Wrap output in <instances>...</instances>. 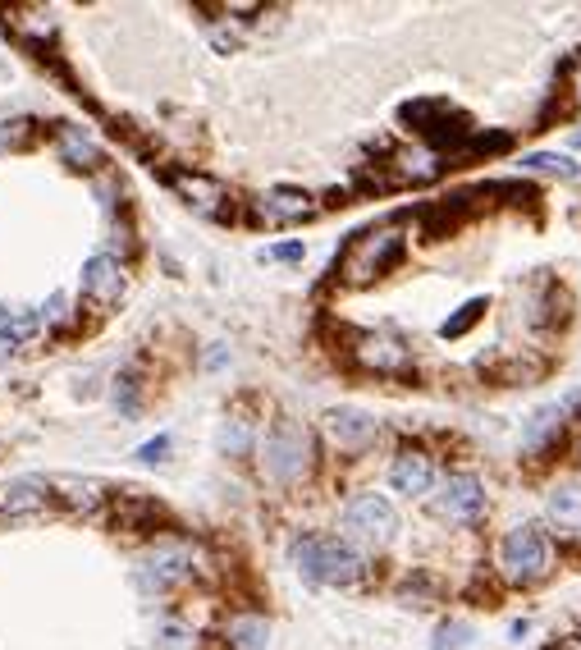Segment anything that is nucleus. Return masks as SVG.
Wrapping results in <instances>:
<instances>
[{
	"instance_id": "8",
	"label": "nucleus",
	"mask_w": 581,
	"mask_h": 650,
	"mask_svg": "<svg viewBox=\"0 0 581 650\" xmlns=\"http://www.w3.org/2000/svg\"><path fill=\"white\" fill-rule=\"evenodd\" d=\"M83 293L92 298V303L110 307L119 293H124V266H119L115 257H106V252L87 257V266H83Z\"/></svg>"
},
{
	"instance_id": "1",
	"label": "nucleus",
	"mask_w": 581,
	"mask_h": 650,
	"mask_svg": "<svg viewBox=\"0 0 581 650\" xmlns=\"http://www.w3.org/2000/svg\"><path fill=\"white\" fill-rule=\"evenodd\" d=\"M293 559H298L307 582H321V586H348V582H357L366 568L362 554L348 541H339V536H302V541L293 545Z\"/></svg>"
},
{
	"instance_id": "14",
	"label": "nucleus",
	"mask_w": 581,
	"mask_h": 650,
	"mask_svg": "<svg viewBox=\"0 0 581 650\" xmlns=\"http://www.w3.org/2000/svg\"><path fill=\"white\" fill-rule=\"evenodd\" d=\"M549 518L559 522V527L577 531L581 527V486H559L549 495Z\"/></svg>"
},
{
	"instance_id": "20",
	"label": "nucleus",
	"mask_w": 581,
	"mask_h": 650,
	"mask_svg": "<svg viewBox=\"0 0 581 650\" xmlns=\"http://www.w3.org/2000/svg\"><path fill=\"white\" fill-rule=\"evenodd\" d=\"M165 449H170V440H151V445H142V449H138V458H147V463H156V458H161Z\"/></svg>"
},
{
	"instance_id": "3",
	"label": "nucleus",
	"mask_w": 581,
	"mask_h": 650,
	"mask_svg": "<svg viewBox=\"0 0 581 650\" xmlns=\"http://www.w3.org/2000/svg\"><path fill=\"white\" fill-rule=\"evenodd\" d=\"M261 467L275 481H298L312 467V435L298 422H275L261 440Z\"/></svg>"
},
{
	"instance_id": "23",
	"label": "nucleus",
	"mask_w": 581,
	"mask_h": 650,
	"mask_svg": "<svg viewBox=\"0 0 581 650\" xmlns=\"http://www.w3.org/2000/svg\"><path fill=\"white\" fill-rule=\"evenodd\" d=\"M577 97H581V60H577Z\"/></svg>"
},
{
	"instance_id": "15",
	"label": "nucleus",
	"mask_w": 581,
	"mask_h": 650,
	"mask_svg": "<svg viewBox=\"0 0 581 650\" xmlns=\"http://www.w3.org/2000/svg\"><path fill=\"white\" fill-rule=\"evenodd\" d=\"M266 637H270V628H266V618H257V614H243L229 623L234 650H266Z\"/></svg>"
},
{
	"instance_id": "12",
	"label": "nucleus",
	"mask_w": 581,
	"mask_h": 650,
	"mask_svg": "<svg viewBox=\"0 0 581 650\" xmlns=\"http://www.w3.org/2000/svg\"><path fill=\"white\" fill-rule=\"evenodd\" d=\"M188 573H193V554L188 550H165L147 564L142 582L147 586H170V582H179V577H188Z\"/></svg>"
},
{
	"instance_id": "7",
	"label": "nucleus",
	"mask_w": 581,
	"mask_h": 650,
	"mask_svg": "<svg viewBox=\"0 0 581 650\" xmlns=\"http://www.w3.org/2000/svg\"><path fill=\"white\" fill-rule=\"evenodd\" d=\"M325 431L339 449H366L376 440V417L362 408H334L325 412Z\"/></svg>"
},
{
	"instance_id": "21",
	"label": "nucleus",
	"mask_w": 581,
	"mask_h": 650,
	"mask_svg": "<svg viewBox=\"0 0 581 650\" xmlns=\"http://www.w3.org/2000/svg\"><path fill=\"white\" fill-rule=\"evenodd\" d=\"M270 257H275V261H298V257H302V243H284V248H270Z\"/></svg>"
},
{
	"instance_id": "16",
	"label": "nucleus",
	"mask_w": 581,
	"mask_h": 650,
	"mask_svg": "<svg viewBox=\"0 0 581 650\" xmlns=\"http://www.w3.org/2000/svg\"><path fill=\"white\" fill-rule=\"evenodd\" d=\"M174 188H179L188 202L202 206V211H216V202H225V193H220L216 184H206L202 174H174Z\"/></svg>"
},
{
	"instance_id": "9",
	"label": "nucleus",
	"mask_w": 581,
	"mask_h": 650,
	"mask_svg": "<svg viewBox=\"0 0 581 650\" xmlns=\"http://www.w3.org/2000/svg\"><path fill=\"white\" fill-rule=\"evenodd\" d=\"M435 481V463L417 449H403L394 463H389V486L399 490V495H426Z\"/></svg>"
},
{
	"instance_id": "5",
	"label": "nucleus",
	"mask_w": 581,
	"mask_h": 650,
	"mask_svg": "<svg viewBox=\"0 0 581 650\" xmlns=\"http://www.w3.org/2000/svg\"><path fill=\"white\" fill-rule=\"evenodd\" d=\"M344 531L362 545H389L399 536V513L385 495H353L344 509Z\"/></svg>"
},
{
	"instance_id": "18",
	"label": "nucleus",
	"mask_w": 581,
	"mask_h": 650,
	"mask_svg": "<svg viewBox=\"0 0 581 650\" xmlns=\"http://www.w3.org/2000/svg\"><path fill=\"white\" fill-rule=\"evenodd\" d=\"M481 312H485V298H476V303H467L463 312L453 316V321H444V325H440V335H444V339H458V335L467 330V325H476V316H481Z\"/></svg>"
},
{
	"instance_id": "6",
	"label": "nucleus",
	"mask_w": 581,
	"mask_h": 650,
	"mask_svg": "<svg viewBox=\"0 0 581 650\" xmlns=\"http://www.w3.org/2000/svg\"><path fill=\"white\" fill-rule=\"evenodd\" d=\"M485 509V490L476 477H449L435 495V513L449 522H476Z\"/></svg>"
},
{
	"instance_id": "13",
	"label": "nucleus",
	"mask_w": 581,
	"mask_h": 650,
	"mask_svg": "<svg viewBox=\"0 0 581 650\" xmlns=\"http://www.w3.org/2000/svg\"><path fill=\"white\" fill-rule=\"evenodd\" d=\"M37 312H23V307H0V344H10V348H19V344H28V339L37 335Z\"/></svg>"
},
{
	"instance_id": "4",
	"label": "nucleus",
	"mask_w": 581,
	"mask_h": 650,
	"mask_svg": "<svg viewBox=\"0 0 581 650\" xmlns=\"http://www.w3.org/2000/svg\"><path fill=\"white\" fill-rule=\"evenodd\" d=\"M549 559H554V550H549V536L540 527H513L504 536V545H499V564H504V573L513 577V582H536V577L549 573Z\"/></svg>"
},
{
	"instance_id": "24",
	"label": "nucleus",
	"mask_w": 581,
	"mask_h": 650,
	"mask_svg": "<svg viewBox=\"0 0 581 650\" xmlns=\"http://www.w3.org/2000/svg\"><path fill=\"white\" fill-rule=\"evenodd\" d=\"M0 147H5V129H0Z\"/></svg>"
},
{
	"instance_id": "22",
	"label": "nucleus",
	"mask_w": 581,
	"mask_h": 650,
	"mask_svg": "<svg viewBox=\"0 0 581 650\" xmlns=\"http://www.w3.org/2000/svg\"><path fill=\"white\" fill-rule=\"evenodd\" d=\"M549 650H581V637H568V641H554Z\"/></svg>"
},
{
	"instance_id": "19",
	"label": "nucleus",
	"mask_w": 581,
	"mask_h": 650,
	"mask_svg": "<svg viewBox=\"0 0 581 650\" xmlns=\"http://www.w3.org/2000/svg\"><path fill=\"white\" fill-rule=\"evenodd\" d=\"M463 637H472V632L458 628V623H453V628H440V650H458L463 646Z\"/></svg>"
},
{
	"instance_id": "11",
	"label": "nucleus",
	"mask_w": 581,
	"mask_h": 650,
	"mask_svg": "<svg viewBox=\"0 0 581 650\" xmlns=\"http://www.w3.org/2000/svg\"><path fill=\"white\" fill-rule=\"evenodd\" d=\"M261 211H266L270 220H302L316 211V202L302 193V188H270V193L261 197Z\"/></svg>"
},
{
	"instance_id": "2",
	"label": "nucleus",
	"mask_w": 581,
	"mask_h": 650,
	"mask_svg": "<svg viewBox=\"0 0 581 650\" xmlns=\"http://www.w3.org/2000/svg\"><path fill=\"white\" fill-rule=\"evenodd\" d=\"M403 252V225H376L366 229V234H357L353 243H348L344 261H339V275H344L348 284H371L376 275H385L394 261H399Z\"/></svg>"
},
{
	"instance_id": "25",
	"label": "nucleus",
	"mask_w": 581,
	"mask_h": 650,
	"mask_svg": "<svg viewBox=\"0 0 581 650\" xmlns=\"http://www.w3.org/2000/svg\"><path fill=\"white\" fill-rule=\"evenodd\" d=\"M577 142H581V133H577Z\"/></svg>"
},
{
	"instance_id": "10",
	"label": "nucleus",
	"mask_w": 581,
	"mask_h": 650,
	"mask_svg": "<svg viewBox=\"0 0 581 650\" xmlns=\"http://www.w3.org/2000/svg\"><path fill=\"white\" fill-rule=\"evenodd\" d=\"M357 362L371 371H403L408 367V348L394 335H357Z\"/></svg>"
},
{
	"instance_id": "17",
	"label": "nucleus",
	"mask_w": 581,
	"mask_h": 650,
	"mask_svg": "<svg viewBox=\"0 0 581 650\" xmlns=\"http://www.w3.org/2000/svg\"><path fill=\"white\" fill-rule=\"evenodd\" d=\"M522 165H527V170H545V174H568V179L577 174V165H572L568 156H554V152H536V156H527Z\"/></svg>"
}]
</instances>
